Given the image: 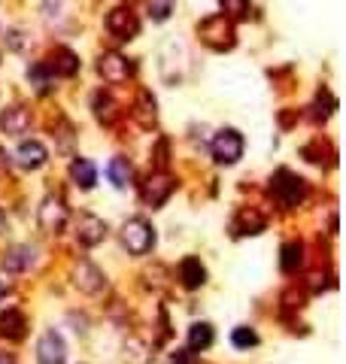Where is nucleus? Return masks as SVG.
Wrapping results in <instances>:
<instances>
[{
    "label": "nucleus",
    "instance_id": "23",
    "mask_svg": "<svg viewBox=\"0 0 346 364\" xmlns=\"http://www.w3.org/2000/svg\"><path fill=\"white\" fill-rule=\"evenodd\" d=\"M207 346H213V328H209L207 322L191 325V331H188V349L198 352V349H207Z\"/></svg>",
    "mask_w": 346,
    "mask_h": 364
},
{
    "label": "nucleus",
    "instance_id": "11",
    "mask_svg": "<svg viewBox=\"0 0 346 364\" xmlns=\"http://www.w3.org/2000/svg\"><path fill=\"white\" fill-rule=\"evenodd\" d=\"M106 237V225H104V218H97V216H82L79 218V225H76V240L82 246H97L100 240Z\"/></svg>",
    "mask_w": 346,
    "mask_h": 364
},
{
    "label": "nucleus",
    "instance_id": "8",
    "mask_svg": "<svg viewBox=\"0 0 346 364\" xmlns=\"http://www.w3.org/2000/svg\"><path fill=\"white\" fill-rule=\"evenodd\" d=\"M170 191H173V179L167 173H152V176L143 182V200L149 206H161L164 200L170 197Z\"/></svg>",
    "mask_w": 346,
    "mask_h": 364
},
{
    "label": "nucleus",
    "instance_id": "7",
    "mask_svg": "<svg viewBox=\"0 0 346 364\" xmlns=\"http://www.w3.org/2000/svg\"><path fill=\"white\" fill-rule=\"evenodd\" d=\"M67 358V346H64L58 331H46L36 343V361L40 364H64Z\"/></svg>",
    "mask_w": 346,
    "mask_h": 364
},
{
    "label": "nucleus",
    "instance_id": "5",
    "mask_svg": "<svg viewBox=\"0 0 346 364\" xmlns=\"http://www.w3.org/2000/svg\"><path fill=\"white\" fill-rule=\"evenodd\" d=\"M67 206H64V200L61 197H46L43 200V206H40V225H43V231H49V234H61L64 231V225H67Z\"/></svg>",
    "mask_w": 346,
    "mask_h": 364
},
{
    "label": "nucleus",
    "instance_id": "17",
    "mask_svg": "<svg viewBox=\"0 0 346 364\" xmlns=\"http://www.w3.org/2000/svg\"><path fill=\"white\" fill-rule=\"evenodd\" d=\"M70 179L76 182L79 188H91V186L97 182L95 164H91L88 158H73V164H70Z\"/></svg>",
    "mask_w": 346,
    "mask_h": 364
},
{
    "label": "nucleus",
    "instance_id": "18",
    "mask_svg": "<svg viewBox=\"0 0 346 364\" xmlns=\"http://www.w3.org/2000/svg\"><path fill=\"white\" fill-rule=\"evenodd\" d=\"M134 118H137V125H140V127H152L155 125L158 113H155V97L149 94V91H140V94H137Z\"/></svg>",
    "mask_w": 346,
    "mask_h": 364
},
{
    "label": "nucleus",
    "instance_id": "14",
    "mask_svg": "<svg viewBox=\"0 0 346 364\" xmlns=\"http://www.w3.org/2000/svg\"><path fill=\"white\" fill-rule=\"evenodd\" d=\"M0 127L9 134V136H18L31 127V113L25 106H9L4 115H0Z\"/></svg>",
    "mask_w": 346,
    "mask_h": 364
},
{
    "label": "nucleus",
    "instance_id": "22",
    "mask_svg": "<svg viewBox=\"0 0 346 364\" xmlns=\"http://www.w3.org/2000/svg\"><path fill=\"white\" fill-rule=\"evenodd\" d=\"M300 264H304V246H300V243H286V246H282L279 267L286 273H295Z\"/></svg>",
    "mask_w": 346,
    "mask_h": 364
},
{
    "label": "nucleus",
    "instance_id": "13",
    "mask_svg": "<svg viewBox=\"0 0 346 364\" xmlns=\"http://www.w3.org/2000/svg\"><path fill=\"white\" fill-rule=\"evenodd\" d=\"M15 161L22 164L25 170H36V167H43V164H46V146H43V143H36V140L22 143V146L15 149Z\"/></svg>",
    "mask_w": 346,
    "mask_h": 364
},
{
    "label": "nucleus",
    "instance_id": "10",
    "mask_svg": "<svg viewBox=\"0 0 346 364\" xmlns=\"http://www.w3.org/2000/svg\"><path fill=\"white\" fill-rule=\"evenodd\" d=\"M73 282H76V288L85 291V295H97V291L104 288V273H100L91 261H79L76 267H73Z\"/></svg>",
    "mask_w": 346,
    "mask_h": 364
},
{
    "label": "nucleus",
    "instance_id": "16",
    "mask_svg": "<svg viewBox=\"0 0 346 364\" xmlns=\"http://www.w3.org/2000/svg\"><path fill=\"white\" fill-rule=\"evenodd\" d=\"M25 328H27V322L18 309H6V313L0 316V334H4L6 340H22Z\"/></svg>",
    "mask_w": 346,
    "mask_h": 364
},
{
    "label": "nucleus",
    "instance_id": "31",
    "mask_svg": "<svg viewBox=\"0 0 346 364\" xmlns=\"http://www.w3.org/2000/svg\"><path fill=\"white\" fill-rule=\"evenodd\" d=\"M4 225H6V216H4V209H0V231H4Z\"/></svg>",
    "mask_w": 346,
    "mask_h": 364
},
{
    "label": "nucleus",
    "instance_id": "19",
    "mask_svg": "<svg viewBox=\"0 0 346 364\" xmlns=\"http://www.w3.org/2000/svg\"><path fill=\"white\" fill-rule=\"evenodd\" d=\"M106 173H109V182H113L116 188H127V186H131V179H134V167H131V161L122 158V155L109 161Z\"/></svg>",
    "mask_w": 346,
    "mask_h": 364
},
{
    "label": "nucleus",
    "instance_id": "6",
    "mask_svg": "<svg viewBox=\"0 0 346 364\" xmlns=\"http://www.w3.org/2000/svg\"><path fill=\"white\" fill-rule=\"evenodd\" d=\"M106 31L116 36V40H134L137 31H140V22H137V15L131 9H113V13L106 15Z\"/></svg>",
    "mask_w": 346,
    "mask_h": 364
},
{
    "label": "nucleus",
    "instance_id": "2",
    "mask_svg": "<svg viewBox=\"0 0 346 364\" xmlns=\"http://www.w3.org/2000/svg\"><path fill=\"white\" fill-rule=\"evenodd\" d=\"M122 240L127 246V252L146 255L152 249V243H155V231H152V225L146 222V218H131V222L125 225V231H122Z\"/></svg>",
    "mask_w": 346,
    "mask_h": 364
},
{
    "label": "nucleus",
    "instance_id": "21",
    "mask_svg": "<svg viewBox=\"0 0 346 364\" xmlns=\"http://www.w3.org/2000/svg\"><path fill=\"white\" fill-rule=\"evenodd\" d=\"M91 106H95V115H97L104 125H113L116 118H118L116 100L109 97V94H104V91H97V94H95V100H91Z\"/></svg>",
    "mask_w": 346,
    "mask_h": 364
},
{
    "label": "nucleus",
    "instance_id": "28",
    "mask_svg": "<svg viewBox=\"0 0 346 364\" xmlns=\"http://www.w3.org/2000/svg\"><path fill=\"white\" fill-rule=\"evenodd\" d=\"M27 76L34 79V85H36V91H40V94H46V91H49V76H46L43 67H31V70H27Z\"/></svg>",
    "mask_w": 346,
    "mask_h": 364
},
{
    "label": "nucleus",
    "instance_id": "29",
    "mask_svg": "<svg viewBox=\"0 0 346 364\" xmlns=\"http://www.w3.org/2000/svg\"><path fill=\"white\" fill-rule=\"evenodd\" d=\"M170 364H198V358H195V352H191V349H182V352L173 355Z\"/></svg>",
    "mask_w": 346,
    "mask_h": 364
},
{
    "label": "nucleus",
    "instance_id": "32",
    "mask_svg": "<svg viewBox=\"0 0 346 364\" xmlns=\"http://www.w3.org/2000/svg\"><path fill=\"white\" fill-rule=\"evenodd\" d=\"M4 291H6V286H4V282H0V298H4Z\"/></svg>",
    "mask_w": 346,
    "mask_h": 364
},
{
    "label": "nucleus",
    "instance_id": "30",
    "mask_svg": "<svg viewBox=\"0 0 346 364\" xmlns=\"http://www.w3.org/2000/svg\"><path fill=\"white\" fill-rule=\"evenodd\" d=\"M0 364H15L13 355H6V352H0Z\"/></svg>",
    "mask_w": 346,
    "mask_h": 364
},
{
    "label": "nucleus",
    "instance_id": "12",
    "mask_svg": "<svg viewBox=\"0 0 346 364\" xmlns=\"http://www.w3.org/2000/svg\"><path fill=\"white\" fill-rule=\"evenodd\" d=\"M34 261H36V249H34V246H13V249L4 255V270L22 273V270L31 267Z\"/></svg>",
    "mask_w": 346,
    "mask_h": 364
},
{
    "label": "nucleus",
    "instance_id": "24",
    "mask_svg": "<svg viewBox=\"0 0 346 364\" xmlns=\"http://www.w3.org/2000/svg\"><path fill=\"white\" fill-rule=\"evenodd\" d=\"M149 358H152V352L146 349V343H140V340L125 343V361L127 364H149Z\"/></svg>",
    "mask_w": 346,
    "mask_h": 364
},
{
    "label": "nucleus",
    "instance_id": "4",
    "mask_svg": "<svg viewBox=\"0 0 346 364\" xmlns=\"http://www.w3.org/2000/svg\"><path fill=\"white\" fill-rule=\"evenodd\" d=\"M273 195L279 197V204L295 206L298 200L307 195V186H304V179H300V176H295V173L279 170L277 176H273Z\"/></svg>",
    "mask_w": 346,
    "mask_h": 364
},
{
    "label": "nucleus",
    "instance_id": "1",
    "mask_svg": "<svg viewBox=\"0 0 346 364\" xmlns=\"http://www.w3.org/2000/svg\"><path fill=\"white\" fill-rule=\"evenodd\" d=\"M200 40H204L209 49H216V52H225V49H231L234 46V24H231V18L228 15H209L200 22Z\"/></svg>",
    "mask_w": 346,
    "mask_h": 364
},
{
    "label": "nucleus",
    "instance_id": "3",
    "mask_svg": "<svg viewBox=\"0 0 346 364\" xmlns=\"http://www.w3.org/2000/svg\"><path fill=\"white\" fill-rule=\"evenodd\" d=\"M243 155V136L234 127H225L213 136V158L219 164H234Z\"/></svg>",
    "mask_w": 346,
    "mask_h": 364
},
{
    "label": "nucleus",
    "instance_id": "20",
    "mask_svg": "<svg viewBox=\"0 0 346 364\" xmlns=\"http://www.w3.org/2000/svg\"><path fill=\"white\" fill-rule=\"evenodd\" d=\"M49 61H52L49 67L58 73V76H73V73L79 70V58H76V55H73L70 49H55Z\"/></svg>",
    "mask_w": 346,
    "mask_h": 364
},
{
    "label": "nucleus",
    "instance_id": "27",
    "mask_svg": "<svg viewBox=\"0 0 346 364\" xmlns=\"http://www.w3.org/2000/svg\"><path fill=\"white\" fill-rule=\"evenodd\" d=\"M225 9V15H234V18H246L249 13V0H219Z\"/></svg>",
    "mask_w": 346,
    "mask_h": 364
},
{
    "label": "nucleus",
    "instance_id": "26",
    "mask_svg": "<svg viewBox=\"0 0 346 364\" xmlns=\"http://www.w3.org/2000/svg\"><path fill=\"white\" fill-rule=\"evenodd\" d=\"M170 13H173V0H149V15L155 22H167Z\"/></svg>",
    "mask_w": 346,
    "mask_h": 364
},
{
    "label": "nucleus",
    "instance_id": "15",
    "mask_svg": "<svg viewBox=\"0 0 346 364\" xmlns=\"http://www.w3.org/2000/svg\"><path fill=\"white\" fill-rule=\"evenodd\" d=\"M179 279L186 288H200L207 282V270L204 264H200V258H195V255H188V258H182L179 264Z\"/></svg>",
    "mask_w": 346,
    "mask_h": 364
},
{
    "label": "nucleus",
    "instance_id": "25",
    "mask_svg": "<svg viewBox=\"0 0 346 364\" xmlns=\"http://www.w3.org/2000/svg\"><path fill=\"white\" fill-rule=\"evenodd\" d=\"M231 343L237 346V349H249V346L258 343V334L252 331V328H234L231 334Z\"/></svg>",
    "mask_w": 346,
    "mask_h": 364
},
{
    "label": "nucleus",
    "instance_id": "9",
    "mask_svg": "<svg viewBox=\"0 0 346 364\" xmlns=\"http://www.w3.org/2000/svg\"><path fill=\"white\" fill-rule=\"evenodd\" d=\"M97 70H100V76H104L106 82H113V85H118V82H125L127 76H131V64H127V58H122V55H116V52L100 55Z\"/></svg>",
    "mask_w": 346,
    "mask_h": 364
}]
</instances>
